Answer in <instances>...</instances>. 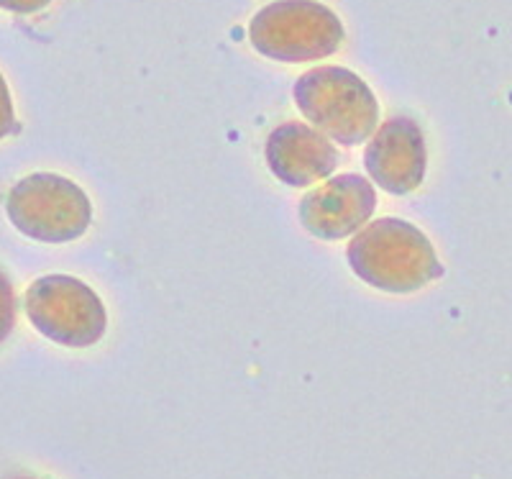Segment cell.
<instances>
[{
    "mask_svg": "<svg viewBox=\"0 0 512 479\" xmlns=\"http://www.w3.org/2000/svg\"><path fill=\"white\" fill-rule=\"evenodd\" d=\"M249 39L274 62H315L344 44V24L318 0H274L251 18Z\"/></svg>",
    "mask_w": 512,
    "mask_h": 479,
    "instance_id": "cell-3",
    "label": "cell"
},
{
    "mask_svg": "<svg viewBox=\"0 0 512 479\" xmlns=\"http://www.w3.org/2000/svg\"><path fill=\"white\" fill-rule=\"evenodd\" d=\"M269 170L290 187L326 180L338 167V152L326 134L300 121H287L269 134L264 147Z\"/></svg>",
    "mask_w": 512,
    "mask_h": 479,
    "instance_id": "cell-8",
    "label": "cell"
},
{
    "mask_svg": "<svg viewBox=\"0 0 512 479\" xmlns=\"http://www.w3.org/2000/svg\"><path fill=\"white\" fill-rule=\"evenodd\" d=\"M26 313L41 336L67 349H88L108 328L105 305L93 287L70 275L39 277L26 290Z\"/></svg>",
    "mask_w": 512,
    "mask_h": 479,
    "instance_id": "cell-5",
    "label": "cell"
},
{
    "mask_svg": "<svg viewBox=\"0 0 512 479\" xmlns=\"http://www.w3.org/2000/svg\"><path fill=\"white\" fill-rule=\"evenodd\" d=\"M13 328H16V293L6 272H0V344L8 341Z\"/></svg>",
    "mask_w": 512,
    "mask_h": 479,
    "instance_id": "cell-9",
    "label": "cell"
},
{
    "mask_svg": "<svg viewBox=\"0 0 512 479\" xmlns=\"http://www.w3.org/2000/svg\"><path fill=\"white\" fill-rule=\"evenodd\" d=\"M377 193L367 177L346 172L326 180L297 205V216L308 234L323 241H338L356 234L372 218Z\"/></svg>",
    "mask_w": 512,
    "mask_h": 479,
    "instance_id": "cell-6",
    "label": "cell"
},
{
    "mask_svg": "<svg viewBox=\"0 0 512 479\" xmlns=\"http://www.w3.org/2000/svg\"><path fill=\"white\" fill-rule=\"evenodd\" d=\"M297 108L328 139L356 147L374 134L379 103L369 85L346 67H315L292 88Z\"/></svg>",
    "mask_w": 512,
    "mask_h": 479,
    "instance_id": "cell-2",
    "label": "cell"
},
{
    "mask_svg": "<svg viewBox=\"0 0 512 479\" xmlns=\"http://www.w3.org/2000/svg\"><path fill=\"white\" fill-rule=\"evenodd\" d=\"M16 131V111H13L11 90L6 85V77L0 75V139H6Z\"/></svg>",
    "mask_w": 512,
    "mask_h": 479,
    "instance_id": "cell-10",
    "label": "cell"
},
{
    "mask_svg": "<svg viewBox=\"0 0 512 479\" xmlns=\"http://www.w3.org/2000/svg\"><path fill=\"white\" fill-rule=\"evenodd\" d=\"M6 213L13 226L41 244L80 239L93 221V205L80 185L54 172H34L11 187Z\"/></svg>",
    "mask_w": 512,
    "mask_h": 479,
    "instance_id": "cell-4",
    "label": "cell"
},
{
    "mask_svg": "<svg viewBox=\"0 0 512 479\" xmlns=\"http://www.w3.org/2000/svg\"><path fill=\"white\" fill-rule=\"evenodd\" d=\"M364 167L384 193L408 195L418 190L428 167L423 129L408 116L384 121L379 131L369 136Z\"/></svg>",
    "mask_w": 512,
    "mask_h": 479,
    "instance_id": "cell-7",
    "label": "cell"
},
{
    "mask_svg": "<svg viewBox=\"0 0 512 479\" xmlns=\"http://www.w3.org/2000/svg\"><path fill=\"white\" fill-rule=\"evenodd\" d=\"M52 0H0V8L11 13H36L41 8H47Z\"/></svg>",
    "mask_w": 512,
    "mask_h": 479,
    "instance_id": "cell-11",
    "label": "cell"
},
{
    "mask_svg": "<svg viewBox=\"0 0 512 479\" xmlns=\"http://www.w3.org/2000/svg\"><path fill=\"white\" fill-rule=\"evenodd\" d=\"M13 479H34V477H13Z\"/></svg>",
    "mask_w": 512,
    "mask_h": 479,
    "instance_id": "cell-12",
    "label": "cell"
},
{
    "mask_svg": "<svg viewBox=\"0 0 512 479\" xmlns=\"http://www.w3.org/2000/svg\"><path fill=\"white\" fill-rule=\"evenodd\" d=\"M359 280L382 293H415L443 275L431 239L402 218H377L356 231L346 249Z\"/></svg>",
    "mask_w": 512,
    "mask_h": 479,
    "instance_id": "cell-1",
    "label": "cell"
}]
</instances>
